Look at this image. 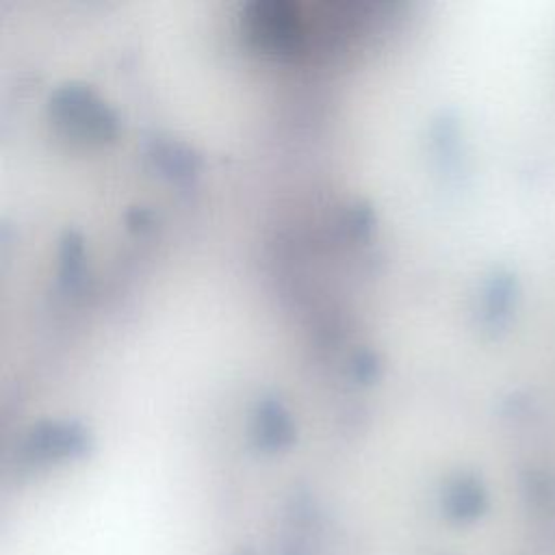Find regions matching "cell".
<instances>
[{"instance_id":"cell-1","label":"cell","mask_w":555,"mask_h":555,"mask_svg":"<svg viewBox=\"0 0 555 555\" xmlns=\"http://www.w3.org/2000/svg\"><path fill=\"white\" fill-rule=\"evenodd\" d=\"M444 507L449 516L466 520L481 512L483 507V492L475 481H457L444 499Z\"/></svg>"}]
</instances>
